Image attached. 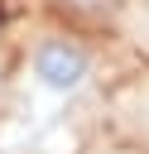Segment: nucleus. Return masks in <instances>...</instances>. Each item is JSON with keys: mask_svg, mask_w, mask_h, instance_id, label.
Here are the masks:
<instances>
[{"mask_svg": "<svg viewBox=\"0 0 149 154\" xmlns=\"http://www.w3.org/2000/svg\"><path fill=\"white\" fill-rule=\"evenodd\" d=\"M29 72H34V82H38L43 91L67 96V91L87 87V77H91V53H87L77 38L48 34V38L34 43V53H29Z\"/></svg>", "mask_w": 149, "mask_h": 154, "instance_id": "f257e3e1", "label": "nucleus"}]
</instances>
